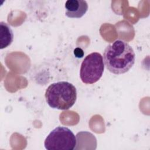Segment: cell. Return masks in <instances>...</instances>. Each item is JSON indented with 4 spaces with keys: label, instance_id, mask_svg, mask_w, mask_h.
<instances>
[{
    "label": "cell",
    "instance_id": "6da1fadb",
    "mask_svg": "<svg viewBox=\"0 0 150 150\" xmlns=\"http://www.w3.org/2000/svg\"><path fill=\"white\" fill-rule=\"evenodd\" d=\"M135 54L132 47L123 40L117 39L106 47L103 61L106 68L115 74L127 72L134 65Z\"/></svg>",
    "mask_w": 150,
    "mask_h": 150
},
{
    "label": "cell",
    "instance_id": "7a4b0ae2",
    "mask_svg": "<svg viewBox=\"0 0 150 150\" xmlns=\"http://www.w3.org/2000/svg\"><path fill=\"white\" fill-rule=\"evenodd\" d=\"M45 98L50 107L66 110L71 108L76 101V88L67 81L54 83L49 85L46 90Z\"/></svg>",
    "mask_w": 150,
    "mask_h": 150
},
{
    "label": "cell",
    "instance_id": "3957f363",
    "mask_svg": "<svg viewBox=\"0 0 150 150\" xmlns=\"http://www.w3.org/2000/svg\"><path fill=\"white\" fill-rule=\"evenodd\" d=\"M104 69L103 56L99 53L93 52L86 56L81 63L80 79L83 83L87 84L95 83L101 77Z\"/></svg>",
    "mask_w": 150,
    "mask_h": 150
},
{
    "label": "cell",
    "instance_id": "277c9868",
    "mask_svg": "<svg viewBox=\"0 0 150 150\" xmlns=\"http://www.w3.org/2000/svg\"><path fill=\"white\" fill-rule=\"evenodd\" d=\"M76 142V138L70 129L65 127H57L47 136L44 145L47 150H73Z\"/></svg>",
    "mask_w": 150,
    "mask_h": 150
},
{
    "label": "cell",
    "instance_id": "5b68a950",
    "mask_svg": "<svg viewBox=\"0 0 150 150\" xmlns=\"http://www.w3.org/2000/svg\"><path fill=\"white\" fill-rule=\"evenodd\" d=\"M66 15L70 18L82 17L88 9V4L86 1L68 0L64 5Z\"/></svg>",
    "mask_w": 150,
    "mask_h": 150
},
{
    "label": "cell",
    "instance_id": "8992f818",
    "mask_svg": "<svg viewBox=\"0 0 150 150\" xmlns=\"http://www.w3.org/2000/svg\"><path fill=\"white\" fill-rule=\"evenodd\" d=\"M13 39V34L10 26L4 22H0V49L9 46Z\"/></svg>",
    "mask_w": 150,
    "mask_h": 150
}]
</instances>
